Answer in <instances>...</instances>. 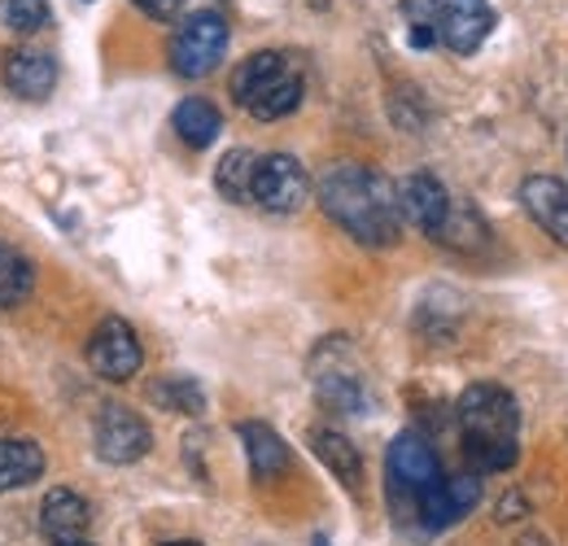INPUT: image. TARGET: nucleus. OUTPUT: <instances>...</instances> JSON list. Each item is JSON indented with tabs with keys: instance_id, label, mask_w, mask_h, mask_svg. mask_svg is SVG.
Returning a JSON list of instances; mask_svg holds the SVG:
<instances>
[{
	"instance_id": "1",
	"label": "nucleus",
	"mask_w": 568,
	"mask_h": 546,
	"mask_svg": "<svg viewBox=\"0 0 568 546\" xmlns=\"http://www.w3.org/2000/svg\"><path fill=\"white\" fill-rule=\"evenodd\" d=\"M320 205L328 210L333 223H342L355 236L358 245H372V250L394 245L403 232L394 184L381 180L376 171L358 166V162H342L320 180Z\"/></svg>"
},
{
	"instance_id": "2",
	"label": "nucleus",
	"mask_w": 568,
	"mask_h": 546,
	"mask_svg": "<svg viewBox=\"0 0 568 546\" xmlns=\"http://www.w3.org/2000/svg\"><path fill=\"white\" fill-rule=\"evenodd\" d=\"M459 437H464V455L473 459L477 473H503L516 464V442H520V411L516 398L498 385H473L459 407Z\"/></svg>"
},
{
	"instance_id": "3",
	"label": "nucleus",
	"mask_w": 568,
	"mask_h": 546,
	"mask_svg": "<svg viewBox=\"0 0 568 546\" xmlns=\"http://www.w3.org/2000/svg\"><path fill=\"white\" fill-rule=\"evenodd\" d=\"M403 13L412 22V44H442L450 53H477L495 27L490 0H403Z\"/></svg>"
},
{
	"instance_id": "4",
	"label": "nucleus",
	"mask_w": 568,
	"mask_h": 546,
	"mask_svg": "<svg viewBox=\"0 0 568 546\" xmlns=\"http://www.w3.org/2000/svg\"><path fill=\"white\" fill-rule=\"evenodd\" d=\"M232 97L241 110H250L258 123H276L302 105V70L284 53H254L232 74Z\"/></svg>"
},
{
	"instance_id": "5",
	"label": "nucleus",
	"mask_w": 568,
	"mask_h": 546,
	"mask_svg": "<svg viewBox=\"0 0 568 546\" xmlns=\"http://www.w3.org/2000/svg\"><path fill=\"white\" fill-rule=\"evenodd\" d=\"M227 53V18L214 9H197L189 13L175 36H171V67L184 79H202L211 74Z\"/></svg>"
},
{
	"instance_id": "6",
	"label": "nucleus",
	"mask_w": 568,
	"mask_h": 546,
	"mask_svg": "<svg viewBox=\"0 0 568 546\" xmlns=\"http://www.w3.org/2000/svg\"><path fill=\"white\" fill-rule=\"evenodd\" d=\"M306 198H311V180H306V166L293 153H267V158H258L250 202H258L263 210H272V214H293V210L306 205Z\"/></svg>"
},
{
	"instance_id": "7",
	"label": "nucleus",
	"mask_w": 568,
	"mask_h": 546,
	"mask_svg": "<svg viewBox=\"0 0 568 546\" xmlns=\"http://www.w3.org/2000/svg\"><path fill=\"white\" fill-rule=\"evenodd\" d=\"M88 363H92V372H97L101 381H132L144 363L136 328H132L128 320H119V315L101 320L97 333L88 337Z\"/></svg>"
},
{
	"instance_id": "8",
	"label": "nucleus",
	"mask_w": 568,
	"mask_h": 546,
	"mask_svg": "<svg viewBox=\"0 0 568 546\" xmlns=\"http://www.w3.org/2000/svg\"><path fill=\"white\" fill-rule=\"evenodd\" d=\"M92 437H97V455H101L105 464H114V468L136 464V459L149 455V446H153L149 424H144L132 407H119V403H105V407H101Z\"/></svg>"
},
{
	"instance_id": "9",
	"label": "nucleus",
	"mask_w": 568,
	"mask_h": 546,
	"mask_svg": "<svg viewBox=\"0 0 568 546\" xmlns=\"http://www.w3.org/2000/svg\"><path fill=\"white\" fill-rule=\"evenodd\" d=\"M394 198H398V214L412 223V228H420L425 236H442V228H446V219H450V193L442 189V180L437 175H428V171H416V175H407L398 189H394Z\"/></svg>"
},
{
	"instance_id": "10",
	"label": "nucleus",
	"mask_w": 568,
	"mask_h": 546,
	"mask_svg": "<svg viewBox=\"0 0 568 546\" xmlns=\"http://www.w3.org/2000/svg\"><path fill=\"white\" fill-rule=\"evenodd\" d=\"M389 481H394V489H403L412 498H420L425 489H433L442 481V464H437L433 446L420 433H398L394 437V446H389Z\"/></svg>"
},
{
	"instance_id": "11",
	"label": "nucleus",
	"mask_w": 568,
	"mask_h": 546,
	"mask_svg": "<svg viewBox=\"0 0 568 546\" xmlns=\"http://www.w3.org/2000/svg\"><path fill=\"white\" fill-rule=\"evenodd\" d=\"M477 498H481V481L477 477H442L433 489H425L416 498V507H420V520L428 529H450L477 507Z\"/></svg>"
},
{
	"instance_id": "12",
	"label": "nucleus",
	"mask_w": 568,
	"mask_h": 546,
	"mask_svg": "<svg viewBox=\"0 0 568 546\" xmlns=\"http://www.w3.org/2000/svg\"><path fill=\"white\" fill-rule=\"evenodd\" d=\"M520 202L529 210V219L551 236L568 245V184L556 175H529L520 184Z\"/></svg>"
},
{
	"instance_id": "13",
	"label": "nucleus",
	"mask_w": 568,
	"mask_h": 546,
	"mask_svg": "<svg viewBox=\"0 0 568 546\" xmlns=\"http://www.w3.org/2000/svg\"><path fill=\"white\" fill-rule=\"evenodd\" d=\"M315 394H320V403L333 411H342V415H363L367 411V390H363V376L351 372V367H342V363H324L320 354H315Z\"/></svg>"
},
{
	"instance_id": "14",
	"label": "nucleus",
	"mask_w": 568,
	"mask_h": 546,
	"mask_svg": "<svg viewBox=\"0 0 568 546\" xmlns=\"http://www.w3.org/2000/svg\"><path fill=\"white\" fill-rule=\"evenodd\" d=\"M241 442H245V459H250V477L254 481H272L288 468V446L272 424H258V419H245L241 428Z\"/></svg>"
},
{
	"instance_id": "15",
	"label": "nucleus",
	"mask_w": 568,
	"mask_h": 546,
	"mask_svg": "<svg viewBox=\"0 0 568 546\" xmlns=\"http://www.w3.org/2000/svg\"><path fill=\"white\" fill-rule=\"evenodd\" d=\"M40 525H44V534L49 538H58V543H74V538H83V529H88V503L74 494V489H49L44 494V503H40Z\"/></svg>"
},
{
	"instance_id": "16",
	"label": "nucleus",
	"mask_w": 568,
	"mask_h": 546,
	"mask_svg": "<svg viewBox=\"0 0 568 546\" xmlns=\"http://www.w3.org/2000/svg\"><path fill=\"white\" fill-rule=\"evenodd\" d=\"M53 83H58V67L44 53H13L4 62V88L27 101H44L53 92Z\"/></svg>"
},
{
	"instance_id": "17",
	"label": "nucleus",
	"mask_w": 568,
	"mask_h": 546,
	"mask_svg": "<svg viewBox=\"0 0 568 546\" xmlns=\"http://www.w3.org/2000/svg\"><path fill=\"white\" fill-rule=\"evenodd\" d=\"M311 446H315V455L324 459V468L342 481V485L355 489L358 481H363V455H358V446L346 433H337V428H311Z\"/></svg>"
},
{
	"instance_id": "18",
	"label": "nucleus",
	"mask_w": 568,
	"mask_h": 546,
	"mask_svg": "<svg viewBox=\"0 0 568 546\" xmlns=\"http://www.w3.org/2000/svg\"><path fill=\"white\" fill-rule=\"evenodd\" d=\"M44 473V451L27 437H0V494L22 489Z\"/></svg>"
},
{
	"instance_id": "19",
	"label": "nucleus",
	"mask_w": 568,
	"mask_h": 546,
	"mask_svg": "<svg viewBox=\"0 0 568 546\" xmlns=\"http://www.w3.org/2000/svg\"><path fill=\"white\" fill-rule=\"evenodd\" d=\"M171 123H175L180 140L193 144V149H206V144H214L219 132H223V114L214 110L206 97H189V101H180L175 114H171Z\"/></svg>"
},
{
	"instance_id": "20",
	"label": "nucleus",
	"mask_w": 568,
	"mask_h": 546,
	"mask_svg": "<svg viewBox=\"0 0 568 546\" xmlns=\"http://www.w3.org/2000/svg\"><path fill=\"white\" fill-rule=\"evenodd\" d=\"M36 284V267L27 254H18L9 241H0V311H13L31 297Z\"/></svg>"
},
{
	"instance_id": "21",
	"label": "nucleus",
	"mask_w": 568,
	"mask_h": 546,
	"mask_svg": "<svg viewBox=\"0 0 568 546\" xmlns=\"http://www.w3.org/2000/svg\"><path fill=\"white\" fill-rule=\"evenodd\" d=\"M254 166H258V153H250V149L223 153L219 166H214L219 193H223L227 202H250V193H254Z\"/></svg>"
},
{
	"instance_id": "22",
	"label": "nucleus",
	"mask_w": 568,
	"mask_h": 546,
	"mask_svg": "<svg viewBox=\"0 0 568 546\" xmlns=\"http://www.w3.org/2000/svg\"><path fill=\"white\" fill-rule=\"evenodd\" d=\"M149 398H153L158 407L175 411V415H202V411H206V390H202L193 376H162V381L149 390Z\"/></svg>"
},
{
	"instance_id": "23",
	"label": "nucleus",
	"mask_w": 568,
	"mask_h": 546,
	"mask_svg": "<svg viewBox=\"0 0 568 546\" xmlns=\"http://www.w3.org/2000/svg\"><path fill=\"white\" fill-rule=\"evenodd\" d=\"M0 9H4L9 31H18V36H36V31H44L49 18H53L49 0H4Z\"/></svg>"
},
{
	"instance_id": "24",
	"label": "nucleus",
	"mask_w": 568,
	"mask_h": 546,
	"mask_svg": "<svg viewBox=\"0 0 568 546\" xmlns=\"http://www.w3.org/2000/svg\"><path fill=\"white\" fill-rule=\"evenodd\" d=\"M132 4H136L141 13H149V18H175L184 0H132Z\"/></svg>"
},
{
	"instance_id": "25",
	"label": "nucleus",
	"mask_w": 568,
	"mask_h": 546,
	"mask_svg": "<svg viewBox=\"0 0 568 546\" xmlns=\"http://www.w3.org/2000/svg\"><path fill=\"white\" fill-rule=\"evenodd\" d=\"M516 512L525 516V498H520V494H507V498L498 503V520L507 525V520H516Z\"/></svg>"
},
{
	"instance_id": "26",
	"label": "nucleus",
	"mask_w": 568,
	"mask_h": 546,
	"mask_svg": "<svg viewBox=\"0 0 568 546\" xmlns=\"http://www.w3.org/2000/svg\"><path fill=\"white\" fill-rule=\"evenodd\" d=\"M516 546H551V543H547L542 534H520V538H516Z\"/></svg>"
},
{
	"instance_id": "27",
	"label": "nucleus",
	"mask_w": 568,
	"mask_h": 546,
	"mask_svg": "<svg viewBox=\"0 0 568 546\" xmlns=\"http://www.w3.org/2000/svg\"><path fill=\"white\" fill-rule=\"evenodd\" d=\"M162 546H202V543H189V538H180V543H162Z\"/></svg>"
},
{
	"instance_id": "28",
	"label": "nucleus",
	"mask_w": 568,
	"mask_h": 546,
	"mask_svg": "<svg viewBox=\"0 0 568 546\" xmlns=\"http://www.w3.org/2000/svg\"><path fill=\"white\" fill-rule=\"evenodd\" d=\"M58 546H92V543H83V538H74V543H58Z\"/></svg>"
},
{
	"instance_id": "29",
	"label": "nucleus",
	"mask_w": 568,
	"mask_h": 546,
	"mask_svg": "<svg viewBox=\"0 0 568 546\" xmlns=\"http://www.w3.org/2000/svg\"><path fill=\"white\" fill-rule=\"evenodd\" d=\"M315 546H328V538H315Z\"/></svg>"
}]
</instances>
